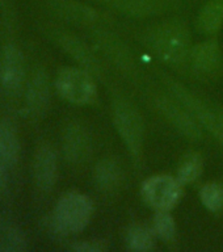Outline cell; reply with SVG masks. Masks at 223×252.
I'll return each mask as SVG.
<instances>
[{
    "mask_svg": "<svg viewBox=\"0 0 223 252\" xmlns=\"http://www.w3.org/2000/svg\"><path fill=\"white\" fill-rule=\"evenodd\" d=\"M145 42L169 66H184L189 58L188 29L181 21H165L150 29Z\"/></svg>",
    "mask_w": 223,
    "mask_h": 252,
    "instance_id": "obj_1",
    "label": "cell"
},
{
    "mask_svg": "<svg viewBox=\"0 0 223 252\" xmlns=\"http://www.w3.org/2000/svg\"><path fill=\"white\" fill-rule=\"evenodd\" d=\"M92 209V201L88 196L78 192L67 193L55 206L51 226L58 235L80 232L90 222Z\"/></svg>",
    "mask_w": 223,
    "mask_h": 252,
    "instance_id": "obj_2",
    "label": "cell"
},
{
    "mask_svg": "<svg viewBox=\"0 0 223 252\" xmlns=\"http://www.w3.org/2000/svg\"><path fill=\"white\" fill-rule=\"evenodd\" d=\"M55 87L63 98L74 104H88L96 96V87L91 75L75 67L63 68L58 74Z\"/></svg>",
    "mask_w": 223,
    "mask_h": 252,
    "instance_id": "obj_3",
    "label": "cell"
},
{
    "mask_svg": "<svg viewBox=\"0 0 223 252\" xmlns=\"http://www.w3.org/2000/svg\"><path fill=\"white\" fill-rule=\"evenodd\" d=\"M114 122L131 155L138 159L143 145V122L139 113L127 101H117L114 104Z\"/></svg>",
    "mask_w": 223,
    "mask_h": 252,
    "instance_id": "obj_4",
    "label": "cell"
},
{
    "mask_svg": "<svg viewBox=\"0 0 223 252\" xmlns=\"http://www.w3.org/2000/svg\"><path fill=\"white\" fill-rule=\"evenodd\" d=\"M143 197L157 210H169L180 198V181L160 175L154 176L143 184Z\"/></svg>",
    "mask_w": 223,
    "mask_h": 252,
    "instance_id": "obj_5",
    "label": "cell"
},
{
    "mask_svg": "<svg viewBox=\"0 0 223 252\" xmlns=\"http://www.w3.org/2000/svg\"><path fill=\"white\" fill-rule=\"evenodd\" d=\"M173 94H176V97L180 100L185 105V108L194 114L201 124L210 130L217 139H220L223 143V113L221 110H216L213 108L206 106L202 101L193 96L188 90H185L184 87L180 84H173L172 86Z\"/></svg>",
    "mask_w": 223,
    "mask_h": 252,
    "instance_id": "obj_6",
    "label": "cell"
},
{
    "mask_svg": "<svg viewBox=\"0 0 223 252\" xmlns=\"http://www.w3.org/2000/svg\"><path fill=\"white\" fill-rule=\"evenodd\" d=\"M116 12L133 17H151L177 7V0H96Z\"/></svg>",
    "mask_w": 223,
    "mask_h": 252,
    "instance_id": "obj_7",
    "label": "cell"
},
{
    "mask_svg": "<svg viewBox=\"0 0 223 252\" xmlns=\"http://www.w3.org/2000/svg\"><path fill=\"white\" fill-rule=\"evenodd\" d=\"M189 63L191 68L200 78H212L218 72L222 63L220 45L217 41H206L197 45L189 53Z\"/></svg>",
    "mask_w": 223,
    "mask_h": 252,
    "instance_id": "obj_8",
    "label": "cell"
},
{
    "mask_svg": "<svg viewBox=\"0 0 223 252\" xmlns=\"http://www.w3.org/2000/svg\"><path fill=\"white\" fill-rule=\"evenodd\" d=\"M24 58L21 51L13 45L4 47L0 63V80L9 94L19 92L24 83Z\"/></svg>",
    "mask_w": 223,
    "mask_h": 252,
    "instance_id": "obj_9",
    "label": "cell"
},
{
    "mask_svg": "<svg viewBox=\"0 0 223 252\" xmlns=\"http://www.w3.org/2000/svg\"><path fill=\"white\" fill-rule=\"evenodd\" d=\"M58 164L57 155L50 146H41L33 159V179L37 188L42 192H50L57 181Z\"/></svg>",
    "mask_w": 223,
    "mask_h": 252,
    "instance_id": "obj_10",
    "label": "cell"
},
{
    "mask_svg": "<svg viewBox=\"0 0 223 252\" xmlns=\"http://www.w3.org/2000/svg\"><path fill=\"white\" fill-rule=\"evenodd\" d=\"M92 142L88 131L82 125L71 124L63 135V153L72 163H83L88 159Z\"/></svg>",
    "mask_w": 223,
    "mask_h": 252,
    "instance_id": "obj_11",
    "label": "cell"
},
{
    "mask_svg": "<svg viewBox=\"0 0 223 252\" xmlns=\"http://www.w3.org/2000/svg\"><path fill=\"white\" fill-rule=\"evenodd\" d=\"M157 105L164 117L176 127L180 133H183L187 138L197 141L201 138V130L196 121L188 113L179 108L176 104L169 101L168 98L160 97L157 100Z\"/></svg>",
    "mask_w": 223,
    "mask_h": 252,
    "instance_id": "obj_12",
    "label": "cell"
},
{
    "mask_svg": "<svg viewBox=\"0 0 223 252\" xmlns=\"http://www.w3.org/2000/svg\"><path fill=\"white\" fill-rule=\"evenodd\" d=\"M50 5L61 17L71 23L90 25L101 19V15L95 8L75 0H51Z\"/></svg>",
    "mask_w": 223,
    "mask_h": 252,
    "instance_id": "obj_13",
    "label": "cell"
},
{
    "mask_svg": "<svg viewBox=\"0 0 223 252\" xmlns=\"http://www.w3.org/2000/svg\"><path fill=\"white\" fill-rule=\"evenodd\" d=\"M50 104V87L45 72H37L28 84L27 105L34 116L46 112Z\"/></svg>",
    "mask_w": 223,
    "mask_h": 252,
    "instance_id": "obj_14",
    "label": "cell"
},
{
    "mask_svg": "<svg viewBox=\"0 0 223 252\" xmlns=\"http://www.w3.org/2000/svg\"><path fill=\"white\" fill-rule=\"evenodd\" d=\"M20 157V141L11 122L0 121V159L12 168Z\"/></svg>",
    "mask_w": 223,
    "mask_h": 252,
    "instance_id": "obj_15",
    "label": "cell"
},
{
    "mask_svg": "<svg viewBox=\"0 0 223 252\" xmlns=\"http://www.w3.org/2000/svg\"><path fill=\"white\" fill-rule=\"evenodd\" d=\"M94 179L95 184L100 190L112 192L121 184L122 171L114 160L104 159L95 167Z\"/></svg>",
    "mask_w": 223,
    "mask_h": 252,
    "instance_id": "obj_16",
    "label": "cell"
},
{
    "mask_svg": "<svg viewBox=\"0 0 223 252\" xmlns=\"http://www.w3.org/2000/svg\"><path fill=\"white\" fill-rule=\"evenodd\" d=\"M61 42H62L63 47L66 49L68 53H70L72 57H74L76 61H78L83 67H86L88 72H92V74L100 75L101 70H100V63L96 59L92 51L88 49V47L79 41L78 38L75 37H71V35H64L61 38Z\"/></svg>",
    "mask_w": 223,
    "mask_h": 252,
    "instance_id": "obj_17",
    "label": "cell"
},
{
    "mask_svg": "<svg viewBox=\"0 0 223 252\" xmlns=\"http://www.w3.org/2000/svg\"><path fill=\"white\" fill-rule=\"evenodd\" d=\"M28 248L24 231L0 216V252H23Z\"/></svg>",
    "mask_w": 223,
    "mask_h": 252,
    "instance_id": "obj_18",
    "label": "cell"
},
{
    "mask_svg": "<svg viewBox=\"0 0 223 252\" xmlns=\"http://www.w3.org/2000/svg\"><path fill=\"white\" fill-rule=\"evenodd\" d=\"M197 24L205 33H216L223 24V0H209L201 9Z\"/></svg>",
    "mask_w": 223,
    "mask_h": 252,
    "instance_id": "obj_19",
    "label": "cell"
},
{
    "mask_svg": "<svg viewBox=\"0 0 223 252\" xmlns=\"http://www.w3.org/2000/svg\"><path fill=\"white\" fill-rule=\"evenodd\" d=\"M201 172H202V159L197 154H191L181 161L177 172V180L180 181V184H191L197 180Z\"/></svg>",
    "mask_w": 223,
    "mask_h": 252,
    "instance_id": "obj_20",
    "label": "cell"
},
{
    "mask_svg": "<svg viewBox=\"0 0 223 252\" xmlns=\"http://www.w3.org/2000/svg\"><path fill=\"white\" fill-rule=\"evenodd\" d=\"M202 204L212 212H220L223 209V184L209 183L204 185L200 192Z\"/></svg>",
    "mask_w": 223,
    "mask_h": 252,
    "instance_id": "obj_21",
    "label": "cell"
},
{
    "mask_svg": "<svg viewBox=\"0 0 223 252\" xmlns=\"http://www.w3.org/2000/svg\"><path fill=\"white\" fill-rule=\"evenodd\" d=\"M127 244L133 251H149L154 246L153 234L147 228L135 226L127 234Z\"/></svg>",
    "mask_w": 223,
    "mask_h": 252,
    "instance_id": "obj_22",
    "label": "cell"
},
{
    "mask_svg": "<svg viewBox=\"0 0 223 252\" xmlns=\"http://www.w3.org/2000/svg\"><path fill=\"white\" fill-rule=\"evenodd\" d=\"M154 228L163 240L172 239L175 236V222L172 216L167 210H158L154 220Z\"/></svg>",
    "mask_w": 223,
    "mask_h": 252,
    "instance_id": "obj_23",
    "label": "cell"
},
{
    "mask_svg": "<svg viewBox=\"0 0 223 252\" xmlns=\"http://www.w3.org/2000/svg\"><path fill=\"white\" fill-rule=\"evenodd\" d=\"M100 42H101L102 47L105 49L106 54L110 55V58L113 59L114 62L118 63V64H121V66H125L126 68H130L131 66V62H130L129 55L124 50V47L117 43L114 39H110L108 35H104L100 39Z\"/></svg>",
    "mask_w": 223,
    "mask_h": 252,
    "instance_id": "obj_24",
    "label": "cell"
},
{
    "mask_svg": "<svg viewBox=\"0 0 223 252\" xmlns=\"http://www.w3.org/2000/svg\"><path fill=\"white\" fill-rule=\"evenodd\" d=\"M72 250L78 252H100L106 250V244L101 240H84L74 244Z\"/></svg>",
    "mask_w": 223,
    "mask_h": 252,
    "instance_id": "obj_25",
    "label": "cell"
}]
</instances>
